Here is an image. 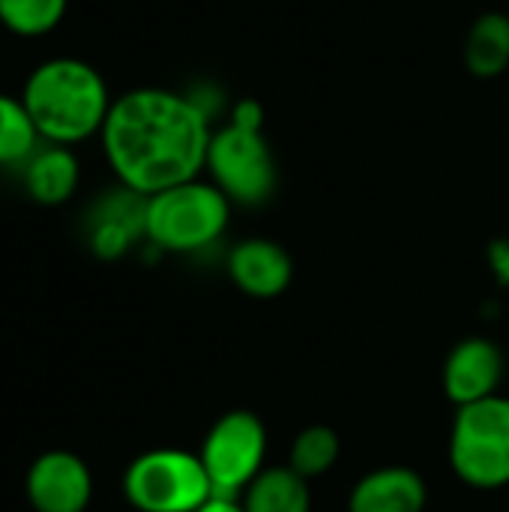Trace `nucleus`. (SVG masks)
Here are the masks:
<instances>
[{"label":"nucleus","mask_w":509,"mask_h":512,"mask_svg":"<svg viewBox=\"0 0 509 512\" xmlns=\"http://www.w3.org/2000/svg\"><path fill=\"white\" fill-rule=\"evenodd\" d=\"M210 138L213 117L192 93L168 87H135L114 96L99 132L117 183L144 198L198 180Z\"/></svg>","instance_id":"1"},{"label":"nucleus","mask_w":509,"mask_h":512,"mask_svg":"<svg viewBox=\"0 0 509 512\" xmlns=\"http://www.w3.org/2000/svg\"><path fill=\"white\" fill-rule=\"evenodd\" d=\"M21 102L42 141L75 147L102 132L114 96L93 63L48 57L24 78Z\"/></svg>","instance_id":"2"},{"label":"nucleus","mask_w":509,"mask_h":512,"mask_svg":"<svg viewBox=\"0 0 509 512\" xmlns=\"http://www.w3.org/2000/svg\"><path fill=\"white\" fill-rule=\"evenodd\" d=\"M231 207L210 180L198 177L147 198L144 234L162 252L192 255L210 249L228 231Z\"/></svg>","instance_id":"3"},{"label":"nucleus","mask_w":509,"mask_h":512,"mask_svg":"<svg viewBox=\"0 0 509 512\" xmlns=\"http://www.w3.org/2000/svg\"><path fill=\"white\" fill-rule=\"evenodd\" d=\"M450 468L471 489L509 486V399L492 396L459 408L450 432Z\"/></svg>","instance_id":"4"},{"label":"nucleus","mask_w":509,"mask_h":512,"mask_svg":"<svg viewBox=\"0 0 509 512\" xmlns=\"http://www.w3.org/2000/svg\"><path fill=\"white\" fill-rule=\"evenodd\" d=\"M123 495L138 512H198L213 498V486L201 456L159 447L132 459Z\"/></svg>","instance_id":"5"},{"label":"nucleus","mask_w":509,"mask_h":512,"mask_svg":"<svg viewBox=\"0 0 509 512\" xmlns=\"http://www.w3.org/2000/svg\"><path fill=\"white\" fill-rule=\"evenodd\" d=\"M204 171L210 174V183L240 207L267 204L279 183V168L267 132L243 129L231 120L213 129Z\"/></svg>","instance_id":"6"},{"label":"nucleus","mask_w":509,"mask_h":512,"mask_svg":"<svg viewBox=\"0 0 509 512\" xmlns=\"http://www.w3.org/2000/svg\"><path fill=\"white\" fill-rule=\"evenodd\" d=\"M198 456L210 477L213 495L243 498L252 480L267 468V426L252 411H228L210 426Z\"/></svg>","instance_id":"7"},{"label":"nucleus","mask_w":509,"mask_h":512,"mask_svg":"<svg viewBox=\"0 0 509 512\" xmlns=\"http://www.w3.org/2000/svg\"><path fill=\"white\" fill-rule=\"evenodd\" d=\"M24 492L36 512H87L93 501V474L81 456L48 450L27 468Z\"/></svg>","instance_id":"8"},{"label":"nucleus","mask_w":509,"mask_h":512,"mask_svg":"<svg viewBox=\"0 0 509 512\" xmlns=\"http://www.w3.org/2000/svg\"><path fill=\"white\" fill-rule=\"evenodd\" d=\"M444 393L456 408L498 396L504 381V354L492 339H462L444 360Z\"/></svg>","instance_id":"9"},{"label":"nucleus","mask_w":509,"mask_h":512,"mask_svg":"<svg viewBox=\"0 0 509 512\" xmlns=\"http://www.w3.org/2000/svg\"><path fill=\"white\" fill-rule=\"evenodd\" d=\"M228 276L246 297L273 300L288 291L294 279V261L276 240L249 237L231 249Z\"/></svg>","instance_id":"10"},{"label":"nucleus","mask_w":509,"mask_h":512,"mask_svg":"<svg viewBox=\"0 0 509 512\" xmlns=\"http://www.w3.org/2000/svg\"><path fill=\"white\" fill-rule=\"evenodd\" d=\"M144 207H147V198L123 189V186L117 192L105 195L93 207V216H90V228H87L90 252L102 261H117L138 240H147Z\"/></svg>","instance_id":"11"},{"label":"nucleus","mask_w":509,"mask_h":512,"mask_svg":"<svg viewBox=\"0 0 509 512\" xmlns=\"http://www.w3.org/2000/svg\"><path fill=\"white\" fill-rule=\"evenodd\" d=\"M426 501L429 492L417 471L384 465L357 480L348 498V512H423Z\"/></svg>","instance_id":"12"},{"label":"nucleus","mask_w":509,"mask_h":512,"mask_svg":"<svg viewBox=\"0 0 509 512\" xmlns=\"http://www.w3.org/2000/svg\"><path fill=\"white\" fill-rule=\"evenodd\" d=\"M81 183V165L72 147L42 141L30 159L21 165V186L27 198L39 207L66 204Z\"/></svg>","instance_id":"13"},{"label":"nucleus","mask_w":509,"mask_h":512,"mask_svg":"<svg viewBox=\"0 0 509 512\" xmlns=\"http://www.w3.org/2000/svg\"><path fill=\"white\" fill-rule=\"evenodd\" d=\"M240 501L246 512H312V489L291 465H276L264 468Z\"/></svg>","instance_id":"14"},{"label":"nucleus","mask_w":509,"mask_h":512,"mask_svg":"<svg viewBox=\"0 0 509 512\" xmlns=\"http://www.w3.org/2000/svg\"><path fill=\"white\" fill-rule=\"evenodd\" d=\"M465 66L474 78H498L509 69V15L483 12L465 36Z\"/></svg>","instance_id":"15"},{"label":"nucleus","mask_w":509,"mask_h":512,"mask_svg":"<svg viewBox=\"0 0 509 512\" xmlns=\"http://www.w3.org/2000/svg\"><path fill=\"white\" fill-rule=\"evenodd\" d=\"M42 144L21 96L0 93V168H21Z\"/></svg>","instance_id":"16"},{"label":"nucleus","mask_w":509,"mask_h":512,"mask_svg":"<svg viewBox=\"0 0 509 512\" xmlns=\"http://www.w3.org/2000/svg\"><path fill=\"white\" fill-rule=\"evenodd\" d=\"M342 456V441L339 435L330 429V426H306L294 444H291V456H288V465L306 477V480H315V477H324L327 471H333V465L339 462Z\"/></svg>","instance_id":"17"},{"label":"nucleus","mask_w":509,"mask_h":512,"mask_svg":"<svg viewBox=\"0 0 509 512\" xmlns=\"http://www.w3.org/2000/svg\"><path fill=\"white\" fill-rule=\"evenodd\" d=\"M66 9L69 0H0V24L21 39H36L57 30Z\"/></svg>","instance_id":"18"},{"label":"nucleus","mask_w":509,"mask_h":512,"mask_svg":"<svg viewBox=\"0 0 509 512\" xmlns=\"http://www.w3.org/2000/svg\"><path fill=\"white\" fill-rule=\"evenodd\" d=\"M228 120L237 123V126H243V129H264L267 114H264V105L258 99H240V102L231 105Z\"/></svg>","instance_id":"19"},{"label":"nucleus","mask_w":509,"mask_h":512,"mask_svg":"<svg viewBox=\"0 0 509 512\" xmlns=\"http://www.w3.org/2000/svg\"><path fill=\"white\" fill-rule=\"evenodd\" d=\"M489 270L501 288H509V237H495L486 249Z\"/></svg>","instance_id":"20"},{"label":"nucleus","mask_w":509,"mask_h":512,"mask_svg":"<svg viewBox=\"0 0 509 512\" xmlns=\"http://www.w3.org/2000/svg\"><path fill=\"white\" fill-rule=\"evenodd\" d=\"M198 512H246V507H243L240 498H219V495H213Z\"/></svg>","instance_id":"21"}]
</instances>
